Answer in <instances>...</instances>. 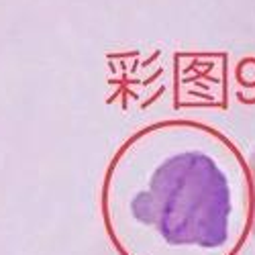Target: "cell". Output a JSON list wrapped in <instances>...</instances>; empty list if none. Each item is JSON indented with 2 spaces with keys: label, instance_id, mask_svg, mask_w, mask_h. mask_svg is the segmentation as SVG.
<instances>
[{
  "label": "cell",
  "instance_id": "6da1fadb",
  "mask_svg": "<svg viewBox=\"0 0 255 255\" xmlns=\"http://www.w3.org/2000/svg\"><path fill=\"white\" fill-rule=\"evenodd\" d=\"M100 215L119 255H237L251 233L249 163L210 125L151 123L113 155Z\"/></svg>",
  "mask_w": 255,
  "mask_h": 255
},
{
  "label": "cell",
  "instance_id": "7a4b0ae2",
  "mask_svg": "<svg viewBox=\"0 0 255 255\" xmlns=\"http://www.w3.org/2000/svg\"><path fill=\"white\" fill-rule=\"evenodd\" d=\"M249 176H251V233L255 237V151L249 159Z\"/></svg>",
  "mask_w": 255,
  "mask_h": 255
}]
</instances>
